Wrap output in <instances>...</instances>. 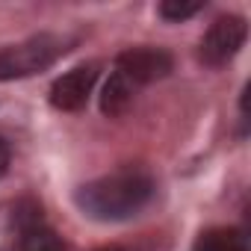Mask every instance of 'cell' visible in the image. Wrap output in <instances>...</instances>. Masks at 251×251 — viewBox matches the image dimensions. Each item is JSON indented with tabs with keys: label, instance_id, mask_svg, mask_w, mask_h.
Returning <instances> with one entry per match:
<instances>
[{
	"label": "cell",
	"instance_id": "obj_1",
	"mask_svg": "<svg viewBox=\"0 0 251 251\" xmlns=\"http://www.w3.org/2000/svg\"><path fill=\"white\" fill-rule=\"evenodd\" d=\"M154 195V180L142 169H118L83 183L74 195L77 207L95 222H124L136 216Z\"/></svg>",
	"mask_w": 251,
	"mask_h": 251
},
{
	"label": "cell",
	"instance_id": "obj_2",
	"mask_svg": "<svg viewBox=\"0 0 251 251\" xmlns=\"http://www.w3.org/2000/svg\"><path fill=\"white\" fill-rule=\"evenodd\" d=\"M62 53H65V42L59 36H50V33L30 36L18 45H9L0 50V80L33 77V74L50 68Z\"/></svg>",
	"mask_w": 251,
	"mask_h": 251
},
{
	"label": "cell",
	"instance_id": "obj_3",
	"mask_svg": "<svg viewBox=\"0 0 251 251\" xmlns=\"http://www.w3.org/2000/svg\"><path fill=\"white\" fill-rule=\"evenodd\" d=\"M245 39H248L245 18H239V15H222V18H216L210 24V30L201 39V59L207 65L219 68V65L230 62L239 53V48L245 45Z\"/></svg>",
	"mask_w": 251,
	"mask_h": 251
},
{
	"label": "cell",
	"instance_id": "obj_4",
	"mask_svg": "<svg viewBox=\"0 0 251 251\" xmlns=\"http://www.w3.org/2000/svg\"><path fill=\"white\" fill-rule=\"evenodd\" d=\"M175 68V59L169 50L163 48H127V50H121L115 56V71H121L124 77H130L139 89L148 86V83H157L163 77H169Z\"/></svg>",
	"mask_w": 251,
	"mask_h": 251
},
{
	"label": "cell",
	"instance_id": "obj_5",
	"mask_svg": "<svg viewBox=\"0 0 251 251\" xmlns=\"http://www.w3.org/2000/svg\"><path fill=\"white\" fill-rule=\"evenodd\" d=\"M98 71L100 65L98 62H83L71 71H65L62 77L53 80L50 86V103L62 112H77L89 103L92 92H95V83H98Z\"/></svg>",
	"mask_w": 251,
	"mask_h": 251
},
{
	"label": "cell",
	"instance_id": "obj_6",
	"mask_svg": "<svg viewBox=\"0 0 251 251\" xmlns=\"http://www.w3.org/2000/svg\"><path fill=\"white\" fill-rule=\"evenodd\" d=\"M15 251H65L62 236L42 222V210H30V216H18V239Z\"/></svg>",
	"mask_w": 251,
	"mask_h": 251
},
{
	"label": "cell",
	"instance_id": "obj_7",
	"mask_svg": "<svg viewBox=\"0 0 251 251\" xmlns=\"http://www.w3.org/2000/svg\"><path fill=\"white\" fill-rule=\"evenodd\" d=\"M136 92H139V86H136L130 77H124L121 71H112V74L106 77L103 89H100V98H98L100 112H103V115H109V118L124 115V112L133 106Z\"/></svg>",
	"mask_w": 251,
	"mask_h": 251
},
{
	"label": "cell",
	"instance_id": "obj_8",
	"mask_svg": "<svg viewBox=\"0 0 251 251\" xmlns=\"http://www.w3.org/2000/svg\"><path fill=\"white\" fill-rule=\"evenodd\" d=\"M192 251H248V242L233 227H216V230H207Z\"/></svg>",
	"mask_w": 251,
	"mask_h": 251
},
{
	"label": "cell",
	"instance_id": "obj_9",
	"mask_svg": "<svg viewBox=\"0 0 251 251\" xmlns=\"http://www.w3.org/2000/svg\"><path fill=\"white\" fill-rule=\"evenodd\" d=\"M204 9V3H198V0H163L160 3V15L166 21H186L192 15H198Z\"/></svg>",
	"mask_w": 251,
	"mask_h": 251
},
{
	"label": "cell",
	"instance_id": "obj_10",
	"mask_svg": "<svg viewBox=\"0 0 251 251\" xmlns=\"http://www.w3.org/2000/svg\"><path fill=\"white\" fill-rule=\"evenodd\" d=\"M9 160H12V151H9V142L0 136V177L9 172Z\"/></svg>",
	"mask_w": 251,
	"mask_h": 251
},
{
	"label": "cell",
	"instance_id": "obj_11",
	"mask_svg": "<svg viewBox=\"0 0 251 251\" xmlns=\"http://www.w3.org/2000/svg\"><path fill=\"white\" fill-rule=\"evenodd\" d=\"M98 251H130V248H121V245H106V248H98Z\"/></svg>",
	"mask_w": 251,
	"mask_h": 251
}]
</instances>
